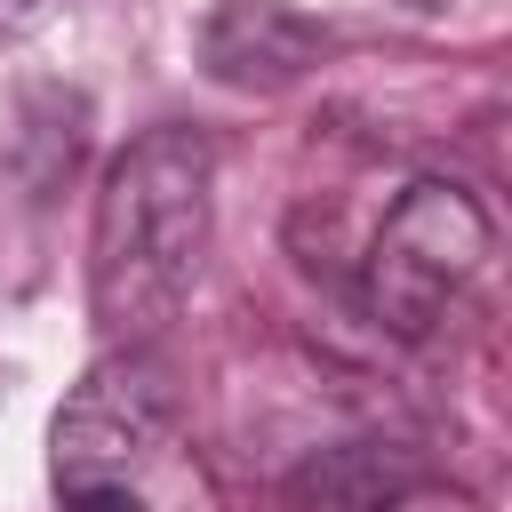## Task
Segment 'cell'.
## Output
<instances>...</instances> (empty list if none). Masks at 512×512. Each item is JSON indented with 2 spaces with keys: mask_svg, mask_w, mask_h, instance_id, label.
Segmentation results:
<instances>
[{
  "mask_svg": "<svg viewBox=\"0 0 512 512\" xmlns=\"http://www.w3.org/2000/svg\"><path fill=\"white\" fill-rule=\"evenodd\" d=\"M216 240V152L200 128H144L96 192L88 224V312L112 344H152Z\"/></svg>",
  "mask_w": 512,
  "mask_h": 512,
  "instance_id": "cell-1",
  "label": "cell"
},
{
  "mask_svg": "<svg viewBox=\"0 0 512 512\" xmlns=\"http://www.w3.org/2000/svg\"><path fill=\"white\" fill-rule=\"evenodd\" d=\"M480 264H488V208L464 184L424 176L384 208V224L360 256V304L392 336H432Z\"/></svg>",
  "mask_w": 512,
  "mask_h": 512,
  "instance_id": "cell-2",
  "label": "cell"
},
{
  "mask_svg": "<svg viewBox=\"0 0 512 512\" xmlns=\"http://www.w3.org/2000/svg\"><path fill=\"white\" fill-rule=\"evenodd\" d=\"M176 432V384L152 344H112L56 408L48 424V464L56 488L80 480H136Z\"/></svg>",
  "mask_w": 512,
  "mask_h": 512,
  "instance_id": "cell-3",
  "label": "cell"
},
{
  "mask_svg": "<svg viewBox=\"0 0 512 512\" xmlns=\"http://www.w3.org/2000/svg\"><path fill=\"white\" fill-rule=\"evenodd\" d=\"M312 64V32L280 0H232L208 24V72L232 88H280Z\"/></svg>",
  "mask_w": 512,
  "mask_h": 512,
  "instance_id": "cell-4",
  "label": "cell"
},
{
  "mask_svg": "<svg viewBox=\"0 0 512 512\" xmlns=\"http://www.w3.org/2000/svg\"><path fill=\"white\" fill-rule=\"evenodd\" d=\"M416 456L392 448V440H344V448H320L288 488L304 512H392L408 488H416Z\"/></svg>",
  "mask_w": 512,
  "mask_h": 512,
  "instance_id": "cell-5",
  "label": "cell"
},
{
  "mask_svg": "<svg viewBox=\"0 0 512 512\" xmlns=\"http://www.w3.org/2000/svg\"><path fill=\"white\" fill-rule=\"evenodd\" d=\"M64 504L56 512H144L136 480H80V488H56Z\"/></svg>",
  "mask_w": 512,
  "mask_h": 512,
  "instance_id": "cell-6",
  "label": "cell"
},
{
  "mask_svg": "<svg viewBox=\"0 0 512 512\" xmlns=\"http://www.w3.org/2000/svg\"><path fill=\"white\" fill-rule=\"evenodd\" d=\"M392 512H480V504H472L464 488H424V480H416V488H408Z\"/></svg>",
  "mask_w": 512,
  "mask_h": 512,
  "instance_id": "cell-7",
  "label": "cell"
},
{
  "mask_svg": "<svg viewBox=\"0 0 512 512\" xmlns=\"http://www.w3.org/2000/svg\"><path fill=\"white\" fill-rule=\"evenodd\" d=\"M48 8H56V0H0V32H32Z\"/></svg>",
  "mask_w": 512,
  "mask_h": 512,
  "instance_id": "cell-8",
  "label": "cell"
}]
</instances>
